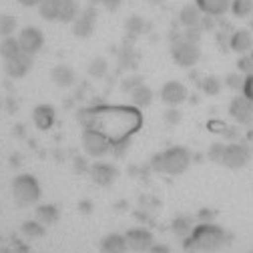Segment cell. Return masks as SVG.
<instances>
[{"instance_id":"obj_1","label":"cell","mask_w":253,"mask_h":253,"mask_svg":"<svg viewBox=\"0 0 253 253\" xmlns=\"http://www.w3.org/2000/svg\"><path fill=\"white\" fill-rule=\"evenodd\" d=\"M97 22H99V10H97L94 4H88L86 8L81 10V14L71 24V33H73L75 39L86 41V39L92 37L94 28H97Z\"/></svg>"},{"instance_id":"obj_2","label":"cell","mask_w":253,"mask_h":253,"mask_svg":"<svg viewBox=\"0 0 253 253\" xmlns=\"http://www.w3.org/2000/svg\"><path fill=\"white\" fill-rule=\"evenodd\" d=\"M16 39H18V44H20V50L22 52H28V54H39L46 42L44 39V33L37 26H26L22 28L20 33H16Z\"/></svg>"},{"instance_id":"obj_3","label":"cell","mask_w":253,"mask_h":253,"mask_svg":"<svg viewBox=\"0 0 253 253\" xmlns=\"http://www.w3.org/2000/svg\"><path fill=\"white\" fill-rule=\"evenodd\" d=\"M233 0H195V4L203 14L209 16H225L231 10Z\"/></svg>"},{"instance_id":"obj_5","label":"cell","mask_w":253,"mask_h":253,"mask_svg":"<svg viewBox=\"0 0 253 253\" xmlns=\"http://www.w3.org/2000/svg\"><path fill=\"white\" fill-rule=\"evenodd\" d=\"M81 2L79 0H60V10H58V22L60 24H73L75 18L81 14Z\"/></svg>"},{"instance_id":"obj_10","label":"cell","mask_w":253,"mask_h":253,"mask_svg":"<svg viewBox=\"0 0 253 253\" xmlns=\"http://www.w3.org/2000/svg\"><path fill=\"white\" fill-rule=\"evenodd\" d=\"M18 2L22 6H26V8H33V6H39L41 4V0H18Z\"/></svg>"},{"instance_id":"obj_4","label":"cell","mask_w":253,"mask_h":253,"mask_svg":"<svg viewBox=\"0 0 253 253\" xmlns=\"http://www.w3.org/2000/svg\"><path fill=\"white\" fill-rule=\"evenodd\" d=\"M203 18V12L199 10V6L195 2H189L183 4L179 10V24H183L185 28H191V26H199Z\"/></svg>"},{"instance_id":"obj_7","label":"cell","mask_w":253,"mask_h":253,"mask_svg":"<svg viewBox=\"0 0 253 253\" xmlns=\"http://www.w3.org/2000/svg\"><path fill=\"white\" fill-rule=\"evenodd\" d=\"M231 14L239 20H245L253 16V0H233L231 2Z\"/></svg>"},{"instance_id":"obj_6","label":"cell","mask_w":253,"mask_h":253,"mask_svg":"<svg viewBox=\"0 0 253 253\" xmlns=\"http://www.w3.org/2000/svg\"><path fill=\"white\" fill-rule=\"evenodd\" d=\"M58 10H60V0H41L39 4V16L44 20H58Z\"/></svg>"},{"instance_id":"obj_8","label":"cell","mask_w":253,"mask_h":253,"mask_svg":"<svg viewBox=\"0 0 253 253\" xmlns=\"http://www.w3.org/2000/svg\"><path fill=\"white\" fill-rule=\"evenodd\" d=\"M18 30V20L12 14H0V39L12 37Z\"/></svg>"},{"instance_id":"obj_11","label":"cell","mask_w":253,"mask_h":253,"mask_svg":"<svg viewBox=\"0 0 253 253\" xmlns=\"http://www.w3.org/2000/svg\"><path fill=\"white\" fill-rule=\"evenodd\" d=\"M101 2H103V0H88V4H94V6L101 4Z\"/></svg>"},{"instance_id":"obj_9","label":"cell","mask_w":253,"mask_h":253,"mask_svg":"<svg viewBox=\"0 0 253 253\" xmlns=\"http://www.w3.org/2000/svg\"><path fill=\"white\" fill-rule=\"evenodd\" d=\"M121 2H123V0H103L101 4H103V6H105L109 12H115V10L121 6Z\"/></svg>"}]
</instances>
